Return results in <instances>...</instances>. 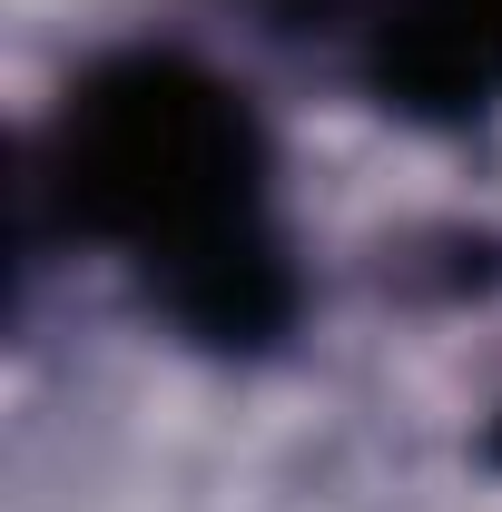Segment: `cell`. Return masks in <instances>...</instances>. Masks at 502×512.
Segmentation results:
<instances>
[{
    "instance_id": "cell-1",
    "label": "cell",
    "mask_w": 502,
    "mask_h": 512,
    "mask_svg": "<svg viewBox=\"0 0 502 512\" xmlns=\"http://www.w3.org/2000/svg\"><path fill=\"white\" fill-rule=\"evenodd\" d=\"M30 217L109 247L148 316L197 355H276L306 276L276 217V138L227 69L188 50H109L30 138Z\"/></svg>"
},
{
    "instance_id": "cell-2",
    "label": "cell",
    "mask_w": 502,
    "mask_h": 512,
    "mask_svg": "<svg viewBox=\"0 0 502 512\" xmlns=\"http://www.w3.org/2000/svg\"><path fill=\"white\" fill-rule=\"evenodd\" d=\"M365 89L414 128H473L502 109V0H375Z\"/></svg>"
},
{
    "instance_id": "cell-3",
    "label": "cell",
    "mask_w": 502,
    "mask_h": 512,
    "mask_svg": "<svg viewBox=\"0 0 502 512\" xmlns=\"http://www.w3.org/2000/svg\"><path fill=\"white\" fill-rule=\"evenodd\" d=\"M227 10H247L276 40H325V30H365L375 20V0H227Z\"/></svg>"
},
{
    "instance_id": "cell-4",
    "label": "cell",
    "mask_w": 502,
    "mask_h": 512,
    "mask_svg": "<svg viewBox=\"0 0 502 512\" xmlns=\"http://www.w3.org/2000/svg\"><path fill=\"white\" fill-rule=\"evenodd\" d=\"M483 463H493V473H502V414H493V434H483Z\"/></svg>"
}]
</instances>
